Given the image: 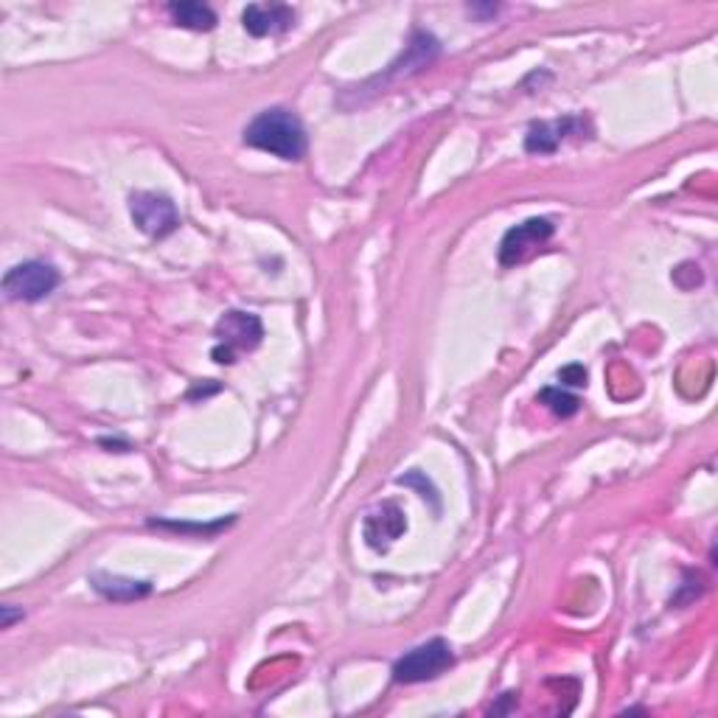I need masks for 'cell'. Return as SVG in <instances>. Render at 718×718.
Wrapping results in <instances>:
<instances>
[{
    "label": "cell",
    "mask_w": 718,
    "mask_h": 718,
    "mask_svg": "<svg viewBox=\"0 0 718 718\" xmlns=\"http://www.w3.org/2000/svg\"><path fill=\"white\" fill-rule=\"evenodd\" d=\"M244 144L253 149L270 152V155L282 157V160H303L309 149L307 127L292 110L287 107H270L244 127Z\"/></svg>",
    "instance_id": "obj_1"
},
{
    "label": "cell",
    "mask_w": 718,
    "mask_h": 718,
    "mask_svg": "<svg viewBox=\"0 0 718 718\" xmlns=\"http://www.w3.org/2000/svg\"><path fill=\"white\" fill-rule=\"evenodd\" d=\"M216 346L211 351L214 362L219 366H234L239 354H248L259 348L264 337V326L259 321V314L242 312V309H230L216 321Z\"/></svg>",
    "instance_id": "obj_2"
},
{
    "label": "cell",
    "mask_w": 718,
    "mask_h": 718,
    "mask_svg": "<svg viewBox=\"0 0 718 718\" xmlns=\"http://www.w3.org/2000/svg\"><path fill=\"white\" fill-rule=\"evenodd\" d=\"M455 662L452 646L441 637L424 643V646L412 648L405 657H398L393 662V682L398 685H418V682H430L446 671Z\"/></svg>",
    "instance_id": "obj_3"
},
{
    "label": "cell",
    "mask_w": 718,
    "mask_h": 718,
    "mask_svg": "<svg viewBox=\"0 0 718 718\" xmlns=\"http://www.w3.org/2000/svg\"><path fill=\"white\" fill-rule=\"evenodd\" d=\"M59 287V273L53 264L46 262H23L14 264L3 275V295L9 301L37 303Z\"/></svg>",
    "instance_id": "obj_4"
},
{
    "label": "cell",
    "mask_w": 718,
    "mask_h": 718,
    "mask_svg": "<svg viewBox=\"0 0 718 718\" xmlns=\"http://www.w3.org/2000/svg\"><path fill=\"white\" fill-rule=\"evenodd\" d=\"M130 214L137 230H144L149 239H166L180 228V211L166 194L155 191H135L130 196Z\"/></svg>",
    "instance_id": "obj_5"
},
{
    "label": "cell",
    "mask_w": 718,
    "mask_h": 718,
    "mask_svg": "<svg viewBox=\"0 0 718 718\" xmlns=\"http://www.w3.org/2000/svg\"><path fill=\"white\" fill-rule=\"evenodd\" d=\"M555 234V225L545 216H534L528 223L516 225L508 234L503 236L500 242V264L503 267H514V264L525 262L536 248H542L545 242H550V236Z\"/></svg>",
    "instance_id": "obj_6"
},
{
    "label": "cell",
    "mask_w": 718,
    "mask_h": 718,
    "mask_svg": "<svg viewBox=\"0 0 718 718\" xmlns=\"http://www.w3.org/2000/svg\"><path fill=\"white\" fill-rule=\"evenodd\" d=\"M584 132H589V121L584 116H564L559 118V121H539V124L530 127L528 135H525V152H530V155H550V152L559 149L567 137H582Z\"/></svg>",
    "instance_id": "obj_7"
},
{
    "label": "cell",
    "mask_w": 718,
    "mask_h": 718,
    "mask_svg": "<svg viewBox=\"0 0 718 718\" xmlns=\"http://www.w3.org/2000/svg\"><path fill=\"white\" fill-rule=\"evenodd\" d=\"M242 26L250 37H275L295 26V9L284 3H250L242 12Z\"/></svg>",
    "instance_id": "obj_8"
},
{
    "label": "cell",
    "mask_w": 718,
    "mask_h": 718,
    "mask_svg": "<svg viewBox=\"0 0 718 718\" xmlns=\"http://www.w3.org/2000/svg\"><path fill=\"white\" fill-rule=\"evenodd\" d=\"M407 530L405 511L396 503H385L366 519V542L373 550H387Z\"/></svg>",
    "instance_id": "obj_9"
},
{
    "label": "cell",
    "mask_w": 718,
    "mask_h": 718,
    "mask_svg": "<svg viewBox=\"0 0 718 718\" xmlns=\"http://www.w3.org/2000/svg\"><path fill=\"white\" fill-rule=\"evenodd\" d=\"M91 587L96 589L105 601L112 603H132L141 601L146 595H152V582H135V578H127V575H112V573H93L91 575Z\"/></svg>",
    "instance_id": "obj_10"
},
{
    "label": "cell",
    "mask_w": 718,
    "mask_h": 718,
    "mask_svg": "<svg viewBox=\"0 0 718 718\" xmlns=\"http://www.w3.org/2000/svg\"><path fill=\"white\" fill-rule=\"evenodd\" d=\"M169 14L175 20V26L191 28V32H211V28H216V12L205 7V3H194V0L169 3Z\"/></svg>",
    "instance_id": "obj_11"
},
{
    "label": "cell",
    "mask_w": 718,
    "mask_h": 718,
    "mask_svg": "<svg viewBox=\"0 0 718 718\" xmlns=\"http://www.w3.org/2000/svg\"><path fill=\"white\" fill-rule=\"evenodd\" d=\"M539 402H542V405L559 418H573L575 412L582 410V398L573 396L570 391H564L562 385H559V387H545V391L539 393Z\"/></svg>",
    "instance_id": "obj_12"
},
{
    "label": "cell",
    "mask_w": 718,
    "mask_h": 718,
    "mask_svg": "<svg viewBox=\"0 0 718 718\" xmlns=\"http://www.w3.org/2000/svg\"><path fill=\"white\" fill-rule=\"evenodd\" d=\"M236 523V514L228 516V519H216V523H175V519H149L152 528H166V530H177V534H200V536H216L219 530L230 528Z\"/></svg>",
    "instance_id": "obj_13"
},
{
    "label": "cell",
    "mask_w": 718,
    "mask_h": 718,
    "mask_svg": "<svg viewBox=\"0 0 718 718\" xmlns=\"http://www.w3.org/2000/svg\"><path fill=\"white\" fill-rule=\"evenodd\" d=\"M396 483L398 486H418L421 496H424V500H432V505H435V508H438L435 489H432V486H430V480H427V483H424V475H421V471H410V475H402L396 480Z\"/></svg>",
    "instance_id": "obj_14"
},
{
    "label": "cell",
    "mask_w": 718,
    "mask_h": 718,
    "mask_svg": "<svg viewBox=\"0 0 718 718\" xmlns=\"http://www.w3.org/2000/svg\"><path fill=\"white\" fill-rule=\"evenodd\" d=\"M559 382H562V385H570V387H584L587 385V368L578 366V362H575V366L562 368V371H559Z\"/></svg>",
    "instance_id": "obj_15"
},
{
    "label": "cell",
    "mask_w": 718,
    "mask_h": 718,
    "mask_svg": "<svg viewBox=\"0 0 718 718\" xmlns=\"http://www.w3.org/2000/svg\"><path fill=\"white\" fill-rule=\"evenodd\" d=\"M14 621H23V609H14L12 603H7V607H0V626L12 629Z\"/></svg>",
    "instance_id": "obj_16"
}]
</instances>
